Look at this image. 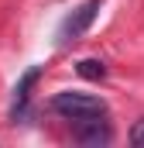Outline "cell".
<instances>
[{"label": "cell", "instance_id": "6da1fadb", "mask_svg": "<svg viewBox=\"0 0 144 148\" xmlns=\"http://www.w3.org/2000/svg\"><path fill=\"white\" fill-rule=\"evenodd\" d=\"M52 110L69 117V121H82V117H96V114H107V103L93 93H75V90H65V93H55L52 97Z\"/></svg>", "mask_w": 144, "mask_h": 148}, {"label": "cell", "instance_id": "7a4b0ae2", "mask_svg": "<svg viewBox=\"0 0 144 148\" xmlns=\"http://www.w3.org/2000/svg\"><path fill=\"white\" fill-rule=\"evenodd\" d=\"M100 3L103 0H86L82 7H75L69 17H65V24H62V31H58V41L62 45H69V41H75V38L82 35L93 21H96V10H100Z\"/></svg>", "mask_w": 144, "mask_h": 148}, {"label": "cell", "instance_id": "5b68a950", "mask_svg": "<svg viewBox=\"0 0 144 148\" xmlns=\"http://www.w3.org/2000/svg\"><path fill=\"white\" fill-rule=\"evenodd\" d=\"M75 73L82 76V79H103V76H107V66H103L100 59H82V62L75 66Z\"/></svg>", "mask_w": 144, "mask_h": 148}, {"label": "cell", "instance_id": "277c9868", "mask_svg": "<svg viewBox=\"0 0 144 148\" xmlns=\"http://www.w3.org/2000/svg\"><path fill=\"white\" fill-rule=\"evenodd\" d=\"M38 76H41V66H31L28 73L17 79V86H14V107H10V114H14V117H17V114H24L28 100H31V86L38 83Z\"/></svg>", "mask_w": 144, "mask_h": 148}, {"label": "cell", "instance_id": "8992f818", "mask_svg": "<svg viewBox=\"0 0 144 148\" xmlns=\"http://www.w3.org/2000/svg\"><path fill=\"white\" fill-rule=\"evenodd\" d=\"M130 145H134V148H144V117L130 127Z\"/></svg>", "mask_w": 144, "mask_h": 148}, {"label": "cell", "instance_id": "3957f363", "mask_svg": "<svg viewBox=\"0 0 144 148\" xmlns=\"http://www.w3.org/2000/svg\"><path fill=\"white\" fill-rule=\"evenodd\" d=\"M103 117H107V114H96V117H82V121L75 124V141H82V145H89V148L107 145L110 138H113V127H110Z\"/></svg>", "mask_w": 144, "mask_h": 148}]
</instances>
